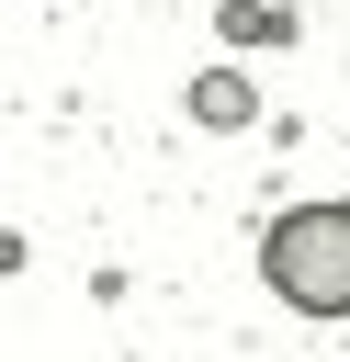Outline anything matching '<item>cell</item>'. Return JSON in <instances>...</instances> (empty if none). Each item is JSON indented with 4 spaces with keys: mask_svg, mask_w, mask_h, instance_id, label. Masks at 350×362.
Here are the masks:
<instances>
[{
    "mask_svg": "<svg viewBox=\"0 0 350 362\" xmlns=\"http://www.w3.org/2000/svg\"><path fill=\"white\" fill-rule=\"evenodd\" d=\"M260 283L294 317H350V204H294L260 238Z\"/></svg>",
    "mask_w": 350,
    "mask_h": 362,
    "instance_id": "obj_1",
    "label": "cell"
},
{
    "mask_svg": "<svg viewBox=\"0 0 350 362\" xmlns=\"http://www.w3.org/2000/svg\"><path fill=\"white\" fill-rule=\"evenodd\" d=\"M192 113H203V124H248V79H226V68H215V79L192 90Z\"/></svg>",
    "mask_w": 350,
    "mask_h": 362,
    "instance_id": "obj_2",
    "label": "cell"
}]
</instances>
